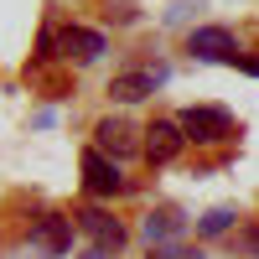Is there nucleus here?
<instances>
[{
    "instance_id": "nucleus-1",
    "label": "nucleus",
    "mask_w": 259,
    "mask_h": 259,
    "mask_svg": "<svg viewBox=\"0 0 259 259\" xmlns=\"http://www.w3.org/2000/svg\"><path fill=\"white\" fill-rule=\"evenodd\" d=\"M182 135L187 145H218L233 135V114L228 109H212V104H192V109H182Z\"/></svg>"
},
{
    "instance_id": "nucleus-2",
    "label": "nucleus",
    "mask_w": 259,
    "mask_h": 259,
    "mask_svg": "<svg viewBox=\"0 0 259 259\" xmlns=\"http://www.w3.org/2000/svg\"><path fill=\"white\" fill-rule=\"evenodd\" d=\"M145 130H135V124H130V119H119V114H109V119H99L94 124V145L104 150V156H114V161H124V156H135V150H140V156H145Z\"/></svg>"
},
{
    "instance_id": "nucleus-3",
    "label": "nucleus",
    "mask_w": 259,
    "mask_h": 259,
    "mask_svg": "<svg viewBox=\"0 0 259 259\" xmlns=\"http://www.w3.org/2000/svg\"><path fill=\"white\" fill-rule=\"evenodd\" d=\"M83 187L94 192V197H114V192H124V177H119V161L104 156L99 145L83 150Z\"/></svg>"
},
{
    "instance_id": "nucleus-4",
    "label": "nucleus",
    "mask_w": 259,
    "mask_h": 259,
    "mask_svg": "<svg viewBox=\"0 0 259 259\" xmlns=\"http://www.w3.org/2000/svg\"><path fill=\"white\" fill-rule=\"evenodd\" d=\"M182 145H187V135H182L177 119H150L145 124V161L150 166H171L182 156Z\"/></svg>"
},
{
    "instance_id": "nucleus-5",
    "label": "nucleus",
    "mask_w": 259,
    "mask_h": 259,
    "mask_svg": "<svg viewBox=\"0 0 259 259\" xmlns=\"http://www.w3.org/2000/svg\"><path fill=\"white\" fill-rule=\"evenodd\" d=\"M187 52L202 62H239V41H233L228 26H197L187 36Z\"/></svg>"
},
{
    "instance_id": "nucleus-6",
    "label": "nucleus",
    "mask_w": 259,
    "mask_h": 259,
    "mask_svg": "<svg viewBox=\"0 0 259 259\" xmlns=\"http://www.w3.org/2000/svg\"><path fill=\"white\" fill-rule=\"evenodd\" d=\"M57 47H62L68 62L89 68V62H99L104 52H109V41H104V31H89V26H62L57 31Z\"/></svg>"
},
{
    "instance_id": "nucleus-7",
    "label": "nucleus",
    "mask_w": 259,
    "mask_h": 259,
    "mask_svg": "<svg viewBox=\"0 0 259 259\" xmlns=\"http://www.w3.org/2000/svg\"><path fill=\"white\" fill-rule=\"evenodd\" d=\"M31 244L41 249V254H68L73 249V218L68 212H41V218L31 223Z\"/></svg>"
},
{
    "instance_id": "nucleus-8",
    "label": "nucleus",
    "mask_w": 259,
    "mask_h": 259,
    "mask_svg": "<svg viewBox=\"0 0 259 259\" xmlns=\"http://www.w3.org/2000/svg\"><path fill=\"white\" fill-rule=\"evenodd\" d=\"M73 218H78V228L94 239V249H109V254H114V249H124V223H119V218H109L104 207H83V212H73Z\"/></svg>"
},
{
    "instance_id": "nucleus-9",
    "label": "nucleus",
    "mask_w": 259,
    "mask_h": 259,
    "mask_svg": "<svg viewBox=\"0 0 259 259\" xmlns=\"http://www.w3.org/2000/svg\"><path fill=\"white\" fill-rule=\"evenodd\" d=\"M166 83V68H156V73H119L114 83H109V99H119V104H140V99H150Z\"/></svg>"
},
{
    "instance_id": "nucleus-10",
    "label": "nucleus",
    "mask_w": 259,
    "mask_h": 259,
    "mask_svg": "<svg viewBox=\"0 0 259 259\" xmlns=\"http://www.w3.org/2000/svg\"><path fill=\"white\" fill-rule=\"evenodd\" d=\"M182 228H187V218H182L177 207H156V212L145 218V239H150V244H166V239H177Z\"/></svg>"
},
{
    "instance_id": "nucleus-11",
    "label": "nucleus",
    "mask_w": 259,
    "mask_h": 259,
    "mask_svg": "<svg viewBox=\"0 0 259 259\" xmlns=\"http://www.w3.org/2000/svg\"><path fill=\"white\" fill-rule=\"evenodd\" d=\"M233 218H239L233 207H212L207 218L197 223V239H218V233H228V228H233Z\"/></svg>"
},
{
    "instance_id": "nucleus-12",
    "label": "nucleus",
    "mask_w": 259,
    "mask_h": 259,
    "mask_svg": "<svg viewBox=\"0 0 259 259\" xmlns=\"http://www.w3.org/2000/svg\"><path fill=\"white\" fill-rule=\"evenodd\" d=\"M239 249H244V254H259V228H244V233H239Z\"/></svg>"
},
{
    "instance_id": "nucleus-13",
    "label": "nucleus",
    "mask_w": 259,
    "mask_h": 259,
    "mask_svg": "<svg viewBox=\"0 0 259 259\" xmlns=\"http://www.w3.org/2000/svg\"><path fill=\"white\" fill-rule=\"evenodd\" d=\"M83 259H109V249H89V254H83Z\"/></svg>"
},
{
    "instance_id": "nucleus-14",
    "label": "nucleus",
    "mask_w": 259,
    "mask_h": 259,
    "mask_svg": "<svg viewBox=\"0 0 259 259\" xmlns=\"http://www.w3.org/2000/svg\"><path fill=\"white\" fill-rule=\"evenodd\" d=\"M182 259H197V254H182Z\"/></svg>"
}]
</instances>
